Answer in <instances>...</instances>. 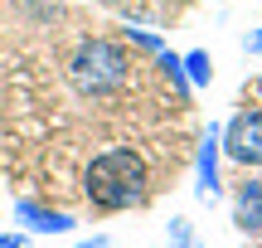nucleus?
<instances>
[{
    "mask_svg": "<svg viewBox=\"0 0 262 248\" xmlns=\"http://www.w3.org/2000/svg\"><path fill=\"white\" fill-rule=\"evenodd\" d=\"M83 190H88V204L102 214H126V210H141L150 195V175H146V161H141L131 146H107L88 161L83 171Z\"/></svg>",
    "mask_w": 262,
    "mask_h": 248,
    "instance_id": "nucleus-1",
    "label": "nucleus"
},
{
    "mask_svg": "<svg viewBox=\"0 0 262 248\" xmlns=\"http://www.w3.org/2000/svg\"><path fill=\"white\" fill-rule=\"evenodd\" d=\"M126 73H131V58L112 39H83L68 58V83L83 97H112L126 83Z\"/></svg>",
    "mask_w": 262,
    "mask_h": 248,
    "instance_id": "nucleus-2",
    "label": "nucleus"
},
{
    "mask_svg": "<svg viewBox=\"0 0 262 248\" xmlns=\"http://www.w3.org/2000/svg\"><path fill=\"white\" fill-rule=\"evenodd\" d=\"M224 156L243 171H262V107H243L224 122Z\"/></svg>",
    "mask_w": 262,
    "mask_h": 248,
    "instance_id": "nucleus-3",
    "label": "nucleus"
},
{
    "mask_svg": "<svg viewBox=\"0 0 262 248\" xmlns=\"http://www.w3.org/2000/svg\"><path fill=\"white\" fill-rule=\"evenodd\" d=\"M219 156H224V127L209 122L204 141H199V161H194V195L214 200L219 195Z\"/></svg>",
    "mask_w": 262,
    "mask_h": 248,
    "instance_id": "nucleus-4",
    "label": "nucleus"
},
{
    "mask_svg": "<svg viewBox=\"0 0 262 248\" xmlns=\"http://www.w3.org/2000/svg\"><path fill=\"white\" fill-rule=\"evenodd\" d=\"M233 224L248 239H262V175L257 180H243L233 190Z\"/></svg>",
    "mask_w": 262,
    "mask_h": 248,
    "instance_id": "nucleus-5",
    "label": "nucleus"
},
{
    "mask_svg": "<svg viewBox=\"0 0 262 248\" xmlns=\"http://www.w3.org/2000/svg\"><path fill=\"white\" fill-rule=\"evenodd\" d=\"M15 219L25 224L29 234H73V214L44 210V204H34V200H15Z\"/></svg>",
    "mask_w": 262,
    "mask_h": 248,
    "instance_id": "nucleus-6",
    "label": "nucleus"
},
{
    "mask_svg": "<svg viewBox=\"0 0 262 248\" xmlns=\"http://www.w3.org/2000/svg\"><path fill=\"white\" fill-rule=\"evenodd\" d=\"M156 64H160V73L170 78V88H175L180 97H189V93H194V83H189V73H185V58H180V54L160 49V54H156Z\"/></svg>",
    "mask_w": 262,
    "mask_h": 248,
    "instance_id": "nucleus-7",
    "label": "nucleus"
},
{
    "mask_svg": "<svg viewBox=\"0 0 262 248\" xmlns=\"http://www.w3.org/2000/svg\"><path fill=\"white\" fill-rule=\"evenodd\" d=\"M180 58H185L189 83H194V88H209V78H214V64H209V54H204V49H189V54H180Z\"/></svg>",
    "mask_w": 262,
    "mask_h": 248,
    "instance_id": "nucleus-8",
    "label": "nucleus"
},
{
    "mask_svg": "<svg viewBox=\"0 0 262 248\" xmlns=\"http://www.w3.org/2000/svg\"><path fill=\"white\" fill-rule=\"evenodd\" d=\"M165 239H170V248H204L189 219H170V224H165Z\"/></svg>",
    "mask_w": 262,
    "mask_h": 248,
    "instance_id": "nucleus-9",
    "label": "nucleus"
},
{
    "mask_svg": "<svg viewBox=\"0 0 262 248\" xmlns=\"http://www.w3.org/2000/svg\"><path fill=\"white\" fill-rule=\"evenodd\" d=\"M122 34H126V44H136V49H146V54H160V49H165V39H160L156 34V29H122Z\"/></svg>",
    "mask_w": 262,
    "mask_h": 248,
    "instance_id": "nucleus-10",
    "label": "nucleus"
},
{
    "mask_svg": "<svg viewBox=\"0 0 262 248\" xmlns=\"http://www.w3.org/2000/svg\"><path fill=\"white\" fill-rule=\"evenodd\" d=\"M78 248H117L112 239H107V234H93V239H83V243H78Z\"/></svg>",
    "mask_w": 262,
    "mask_h": 248,
    "instance_id": "nucleus-11",
    "label": "nucleus"
},
{
    "mask_svg": "<svg viewBox=\"0 0 262 248\" xmlns=\"http://www.w3.org/2000/svg\"><path fill=\"white\" fill-rule=\"evenodd\" d=\"M243 49H248V54H262V29H253V34L243 39Z\"/></svg>",
    "mask_w": 262,
    "mask_h": 248,
    "instance_id": "nucleus-12",
    "label": "nucleus"
},
{
    "mask_svg": "<svg viewBox=\"0 0 262 248\" xmlns=\"http://www.w3.org/2000/svg\"><path fill=\"white\" fill-rule=\"evenodd\" d=\"M0 248H25V234H0Z\"/></svg>",
    "mask_w": 262,
    "mask_h": 248,
    "instance_id": "nucleus-13",
    "label": "nucleus"
},
{
    "mask_svg": "<svg viewBox=\"0 0 262 248\" xmlns=\"http://www.w3.org/2000/svg\"><path fill=\"white\" fill-rule=\"evenodd\" d=\"M97 5H126V0H97Z\"/></svg>",
    "mask_w": 262,
    "mask_h": 248,
    "instance_id": "nucleus-14",
    "label": "nucleus"
},
{
    "mask_svg": "<svg viewBox=\"0 0 262 248\" xmlns=\"http://www.w3.org/2000/svg\"><path fill=\"white\" fill-rule=\"evenodd\" d=\"M257 97H262V78H257Z\"/></svg>",
    "mask_w": 262,
    "mask_h": 248,
    "instance_id": "nucleus-15",
    "label": "nucleus"
}]
</instances>
